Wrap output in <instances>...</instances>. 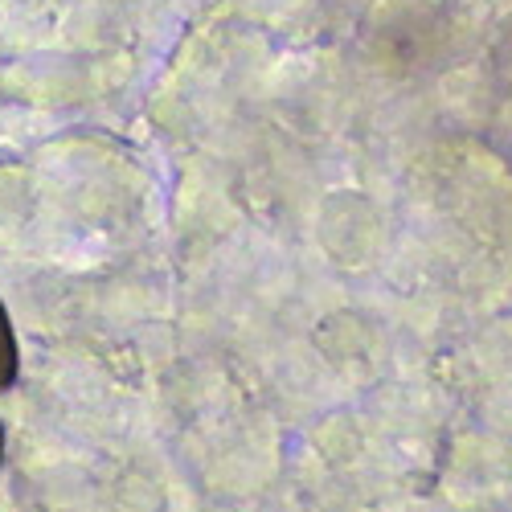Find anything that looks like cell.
<instances>
[{
    "instance_id": "1",
    "label": "cell",
    "mask_w": 512,
    "mask_h": 512,
    "mask_svg": "<svg viewBox=\"0 0 512 512\" xmlns=\"http://www.w3.org/2000/svg\"><path fill=\"white\" fill-rule=\"evenodd\" d=\"M21 369V353H17V336H13V320L0 304V390H9Z\"/></svg>"
},
{
    "instance_id": "2",
    "label": "cell",
    "mask_w": 512,
    "mask_h": 512,
    "mask_svg": "<svg viewBox=\"0 0 512 512\" xmlns=\"http://www.w3.org/2000/svg\"><path fill=\"white\" fill-rule=\"evenodd\" d=\"M0 459H5V422H0Z\"/></svg>"
}]
</instances>
